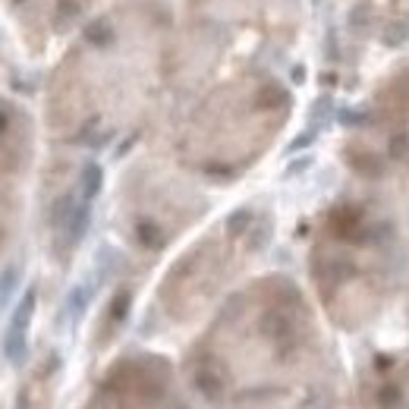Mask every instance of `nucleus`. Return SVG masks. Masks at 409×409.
Here are the masks:
<instances>
[{"label":"nucleus","mask_w":409,"mask_h":409,"mask_svg":"<svg viewBox=\"0 0 409 409\" xmlns=\"http://www.w3.org/2000/svg\"><path fill=\"white\" fill-rule=\"evenodd\" d=\"M35 305H38V293H35V287H28L13 309L10 327L4 334V356L10 359V365H23L28 356V325H32Z\"/></svg>","instance_id":"nucleus-1"},{"label":"nucleus","mask_w":409,"mask_h":409,"mask_svg":"<svg viewBox=\"0 0 409 409\" xmlns=\"http://www.w3.org/2000/svg\"><path fill=\"white\" fill-rule=\"evenodd\" d=\"M19 280H23V265H6L4 271H0V312L6 309V302H10V296L16 293V287H19Z\"/></svg>","instance_id":"nucleus-2"},{"label":"nucleus","mask_w":409,"mask_h":409,"mask_svg":"<svg viewBox=\"0 0 409 409\" xmlns=\"http://www.w3.org/2000/svg\"><path fill=\"white\" fill-rule=\"evenodd\" d=\"M79 182H82V195H85V202H92L94 195L101 192V182H104V173H101V167L94 164V160H89V164L82 167V177H79Z\"/></svg>","instance_id":"nucleus-3"},{"label":"nucleus","mask_w":409,"mask_h":409,"mask_svg":"<svg viewBox=\"0 0 409 409\" xmlns=\"http://www.w3.org/2000/svg\"><path fill=\"white\" fill-rule=\"evenodd\" d=\"M85 41L94 48H107L114 41V26L107 23V19H92V23L85 26Z\"/></svg>","instance_id":"nucleus-4"},{"label":"nucleus","mask_w":409,"mask_h":409,"mask_svg":"<svg viewBox=\"0 0 409 409\" xmlns=\"http://www.w3.org/2000/svg\"><path fill=\"white\" fill-rule=\"evenodd\" d=\"M249 224H252V211L239 208V211H233V214L227 217V233H230V236H243Z\"/></svg>","instance_id":"nucleus-5"},{"label":"nucleus","mask_w":409,"mask_h":409,"mask_svg":"<svg viewBox=\"0 0 409 409\" xmlns=\"http://www.w3.org/2000/svg\"><path fill=\"white\" fill-rule=\"evenodd\" d=\"M6 126H10V111H6V107L0 104V136L6 133Z\"/></svg>","instance_id":"nucleus-6"},{"label":"nucleus","mask_w":409,"mask_h":409,"mask_svg":"<svg viewBox=\"0 0 409 409\" xmlns=\"http://www.w3.org/2000/svg\"><path fill=\"white\" fill-rule=\"evenodd\" d=\"M16 409H28V391L19 393V403H16Z\"/></svg>","instance_id":"nucleus-7"}]
</instances>
